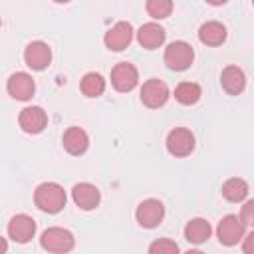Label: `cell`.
Returning a JSON list of instances; mask_svg holds the SVG:
<instances>
[{"instance_id": "cell-3", "label": "cell", "mask_w": 254, "mask_h": 254, "mask_svg": "<svg viewBox=\"0 0 254 254\" xmlns=\"http://www.w3.org/2000/svg\"><path fill=\"white\" fill-rule=\"evenodd\" d=\"M40 244H42V248L48 250V252L64 254V252L73 250L75 238H73V234H71L69 230L60 228V226H52V228H48V230L42 232Z\"/></svg>"}, {"instance_id": "cell-15", "label": "cell", "mask_w": 254, "mask_h": 254, "mask_svg": "<svg viewBox=\"0 0 254 254\" xmlns=\"http://www.w3.org/2000/svg\"><path fill=\"white\" fill-rule=\"evenodd\" d=\"M165 28L159 26L157 22H147L137 30V42L145 48V50H157L159 46H163L165 42Z\"/></svg>"}, {"instance_id": "cell-20", "label": "cell", "mask_w": 254, "mask_h": 254, "mask_svg": "<svg viewBox=\"0 0 254 254\" xmlns=\"http://www.w3.org/2000/svg\"><path fill=\"white\" fill-rule=\"evenodd\" d=\"M248 190H250L248 183L238 177H232V179L224 181V185H222V196L228 202H242L248 196Z\"/></svg>"}, {"instance_id": "cell-28", "label": "cell", "mask_w": 254, "mask_h": 254, "mask_svg": "<svg viewBox=\"0 0 254 254\" xmlns=\"http://www.w3.org/2000/svg\"><path fill=\"white\" fill-rule=\"evenodd\" d=\"M208 4H212V6H222V4H226L228 0H206Z\"/></svg>"}, {"instance_id": "cell-11", "label": "cell", "mask_w": 254, "mask_h": 254, "mask_svg": "<svg viewBox=\"0 0 254 254\" xmlns=\"http://www.w3.org/2000/svg\"><path fill=\"white\" fill-rule=\"evenodd\" d=\"M18 123L22 127V131H26L30 135H38L48 125V113L42 107H38V105H30V107H24L20 111Z\"/></svg>"}, {"instance_id": "cell-18", "label": "cell", "mask_w": 254, "mask_h": 254, "mask_svg": "<svg viewBox=\"0 0 254 254\" xmlns=\"http://www.w3.org/2000/svg\"><path fill=\"white\" fill-rule=\"evenodd\" d=\"M198 40L204 46H220L226 40V28H224V24H220L216 20L204 22L198 28Z\"/></svg>"}, {"instance_id": "cell-9", "label": "cell", "mask_w": 254, "mask_h": 254, "mask_svg": "<svg viewBox=\"0 0 254 254\" xmlns=\"http://www.w3.org/2000/svg\"><path fill=\"white\" fill-rule=\"evenodd\" d=\"M169 95L171 93H169L167 83L161 81V79H155V77L153 79H147L143 83V87H141V101H143V105H147L151 109L163 107L167 103Z\"/></svg>"}, {"instance_id": "cell-6", "label": "cell", "mask_w": 254, "mask_h": 254, "mask_svg": "<svg viewBox=\"0 0 254 254\" xmlns=\"http://www.w3.org/2000/svg\"><path fill=\"white\" fill-rule=\"evenodd\" d=\"M194 149V135L185 127H175L167 135V151L173 157H187Z\"/></svg>"}, {"instance_id": "cell-19", "label": "cell", "mask_w": 254, "mask_h": 254, "mask_svg": "<svg viewBox=\"0 0 254 254\" xmlns=\"http://www.w3.org/2000/svg\"><path fill=\"white\" fill-rule=\"evenodd\" d=\"M210 232H212V228H210L208 220H204V218H192L185 226V238L190 244H202V242H206L210 238Z\"/></svg>"}, {"instance_id": "cell-13", "label": "cell", "mask_w": 254, "mask_h": 254, "mask_svg": "<svg viewBox=\"0 0 254 254\" xmlns=\"http://www.w3.org/2000/svg\"><path fill=\"white\" fill-rule=\"evenodd\" d=\"M6 89H8V93H10L14 99H18V101H28V99H32V95H34V91H36V83H34V79H32L30 73H26V71H16V73H12V75L8 77Z\"/></svg>"}, {"instance_id": "cell-10", "label": "cell", "mask_w": 254, "mask_h": 254, "mask_svg": "<svg viewBox=\"0 0 254 254\" xmlns=\"http://www.w3.org/2000/svg\"><path fill=\"white\" fill-rule=\"evenodd\" d=\"M24 62L28 67L36 69V71H42L50 65L52 62V50L46 42L42 40H36V42H30L24 50Z\"/></svg>"}, {"instance_id": "cell-27", "label": "cell", "mask_w": 254, "mask_h": 254, "mask_svg": "<svg viewBox=\"0 0 254 254\" xmlns=\"http://www.w3.org/2000/svg\"><path fill=\"white\" fill-rule=\"evenodd\" d=\"M6 250H8V242H6V238L0 236V254H4Z\"/></svg>"}, {"instance_id": "cell-17", "label": "cell", "mask_w": 254, "mask_h": 254, "mask_svg": "<svg viewBox=\"0 0 254 254\" xmlns=\"http://www.w3.org/2000/svg\"><path fill=\"white\" fill-rule=\"evenodd\" d=\"M220 85L226 93L230 95H238L244 91L246 87V75L238 65H226L220 73Z\"/></svg>"}, {"instance_id": "cell-25", "label": "cell", "mask_w": 254, "mask_h": 254, "mask_svg": "<svg viewBox=\"0 0 254 254\" xmlns=\"http://www.w3.org/2000/svg\"><path fill=\"white\" fill-rule=\"evenodd\" d=\"M240 220L250 226L254 222V200H246V204L242 206V212H240Z\"/></svg>"}, {"instance_id": "cell-8", "label": "cell", "mask_w": 254, "mask_h": 254, "mask_svg": "<svg viewBox=\"0 0 254 254\" xmlns=\"http://www.w3.org/2000/svg\"><path fill=\"white\" fill-rule=\"evenodd\" d=\"M139 83V71L133 64L129 62H119L113 69H111V85L121 91V93H127L131 91L135 85Z\"/></svg>"}, {"instance_id": "cell-12", "label": "cell", "mask_w": 254, "mask_h": 254, "mask_svg": "<svg viewBox=\"0 0 254 254\" xmlns=\"http://www.w3.org/2000/svg\"><path fill=\"white\" fill-rule=\"evenodd\" d=\"M36 234V220L28 214H16L10 218L8 222V236L18 242V244H26L34 238Z\"/></svg>"}, {"instance_id": "cell-23", "label": "cell", "mask_w": 254, "mask_h": 254, "mask_svg": "<svg viewBox=\"0 0 254 254\" xmlns=\"http://www.w3.org/2000/svg\"><path fill=\"white\" fill-rule=\"evenodd\" d=\"M147 8V14L155 20H163V18H169L171 12H173V0H147L145 4Z\"/></svg>"}, {"instance_id": "cell-16", "label": "cell", "mask_w": 254, "mask_h": 254, "mask_svg": "<svg viewBox=\"0 0 254 254\" xmlns=\"http://www.w3.org/2000/svg\"><path fill=\"white\" fill-rule=\"evenodd\" d=\"M62 145L69 155H83L89 147V137L81 127H67L62 137Z\"/></svg>"}, {"instance_id": "cell-14", "label": "cell", "mask_w": 254, "mask_h": 254, "mask_svg": "<svg viewBox=\"0 0 254 254\" xmlns=\"http://www.w3.org/2000/svg\"><path fill=\"white\" fill-rule=\"evenodd\" d=\"M71 198L81 210H93L101 200V192L91 183H77L71 189Z\"/></svg>"}, {"instance_id": "cell-29", "label": "cell", "mask_w": 254, "mask_h": 254, "mask_svg": "<svg viewBox=\"0 0 254 254\" xmlns=\"http://www.w3.org/2000/svg\"><path fill=\"white\" fill-rule=\"evenodd\" d=\"M54 2H58V4H65V2H69V0H54Z\"/></svg>"}, {"instance_id": "cell-2", "label": "cell", "mask_w": 254, "mask_h": 254, "mask_svg": "<svg viewBox=\"0 0 254 254\" xmlns=\"http://www.w3.org/2000/svg\"><path fill=\"white\" fill-rule=\"evenodd\" d=\"M194 60V50L190 44L183 42V40H177V42H171L167 48H165V64L169 69L173 71H185L190 67Z\"/></svg>"}, {"instance_id": "cell-4", "label": "cell", "mask_w": 254, "mask_h": 254, "mask_svg": "<svg viewBox=\"0 0 254 254\" xmlns=\"http://www.w3.org/2000/svg\"><path fill=\"white\" fill-rule=\"evenodd\" d=\"M244 232H246V224L236 214L222 216L220 222H218V226H216V236H218L220 244H224V246L238 244L244 238Z\"/></svg>"}, {"instance_id": "cell-1", "label": "cell", "mask_w": 254, "mask_h": 254, "mask_svg": "<svg viewBox=\"0 0 254 254\" xmlns=\"http://www.w3.org/2000/svg\"><path fill=\"white\" fill-rule=\"evenodd\" d=\"M34 202L42 212L56 214L65 206V190L58 183H42L34 190Z\"/></svg>"}, {"instance_id": "cell-24", "label": "cell", "mask_w": 254, "mask_h": 254, "mask_svg": "<svg viewBox=\"0 0 254 254\" xmlns=\"http://www.w3.org/2000/svg\"><path fill=\"white\" fill-rule=\"evenodd\" d=\"M151 254H177L179 252V244L171 238H159L149 246Z\"/></svg>"}, {"instance_id": "cell-30", "label": "cell", "mask_w": 254, "mask_h": 254, "mask_svg": "<svg viewBox=\"0 0 254 254\" xmlns=\"http://www.w3.org/2000/svg\"><path fill=\"white\" fill-rule=\"evenodd\" d=\"M0 26H2V18H0Z\"/></svg>"}, {"instance_id": "cell-5", "label": "cell", "mask_w": 254, "mask_h": 254, "mask_svg": "<svg viewBox=\"0 0 254 254\" xmlns=\"http://www.w3.org/2000/svg\"><path fill=\"white\" fill-rule=\"evenodd\" d=\"M165 216V206L159 198H145L139 202L135 210V218L143 228H155L161 224Z\"/></svg>"}, {"instance_id": "cell-7", "label": "cell", "mask_w": 254, "mask_h": 254, "mask_svg": "<svg viewBox=\"0 0 254 254\" xmlns=\"http://www.w3.org/2000/svg\"><path fill=\"white\" fill-rule=\"evenodd\" d=\"M131 40H133V26L129 22H125V20L113 24L105 32V38H103L105 48L111 50V52H123L131 44Z\"/></svg>"}, {"instance_id": "cell-22", "label": "cell", "mask_w": 254, "mask_h": 254, "mask_svg": "<svg viewBox=\"0 0 254 254\" xmlns=\"http://www.w3.org/2000/svg\"><path fill=\"white\" fill-rule=\"evenodd\" d=\"M79 89H81V93H83L85 97H99V95L105 91V79H103L99 73L89 71V73H85V75L81 77Z\"/></svg>"}, {"instance_id": "cell-26", "label": "cell", "mask_w": 254, "mask_h": 254, "mask_svg": "<svg viewBox=\"0 0 254 254\" xmlns=\"http://www.w3.org/2000/svg\"><path fill=\"white\" fill-rule=\"evenodd\" d=\"M252 236H254L252 232L246 236V244H244V252H246V254H250V252H252Z\"/></svg>"}, {"instance_id": "cell-21", "label": "cell", "mask_w": 254, "mask_h": 254, "mask_svg": "<svg viewBox=\"0 0 254 254\" xmlns=\"http://www.w3.org/2000/svg\"><path fill=\"white\" fill-rule=\"evenodd\" d=\"M200 95H202V89L194 81H181L175 87V99L181 105H194L200 99Z\"/></svg>"}]
</instances>
